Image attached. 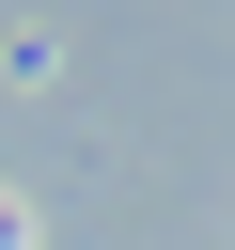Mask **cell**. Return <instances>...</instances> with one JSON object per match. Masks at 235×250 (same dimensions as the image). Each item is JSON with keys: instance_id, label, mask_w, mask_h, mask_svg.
I'll list each match as a JSON object with an SVG mask.
<instances>
[{"instance_id": "obj_1", "label": "cell", "mask_w": 235, "mask_h": 250, "mask_svg": "<svg viewBox=\"0 0 235 250\" xmlns=\"http://www.w3.org/2000/svg\"><path fill=\"white\" fill-rule=\"evenodd\" d=\"M0 250H31V203H16V188H0Z\"/></svg>"}]
</instances>
